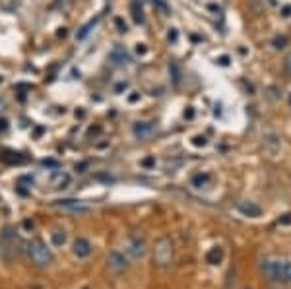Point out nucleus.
<instances>
[{"mask_svg": "<svg viewBox=\"0 0 291 289\" xmlns=\"http://www.w3.org/2000/svg\"><path fill=\"white\" fill-rule=\"evenodd\" d=\"M115 26L119 27V31H121V33H126V29H128V27H126V24H124L121 18H115Z\"/></svg>", "mask_w": 291, "mask_h": 289, "instance_id": "nucleus-23", "label": "nucleus"}, {"mask_svg": "<svg viewBox=\"0 0 291 289\" xmlns=\"http://www.w3.org/2000/svg\"><path fill=\"white\" fill-rule=\"evenodd\" d=\"M126 258L124 254H121L119 251H113V253L107 254V268L111 272H124L126 270Z\"/></svg>", "mask_w": 291, "mask_h": 289, "instance_id": "nucleus-4", "label": "nucleus"}, {"mask_svg": "<svg viewBox=\"0 0 291 289\" xmlns=\"http://www.w3.org/2000/svg\"><path fill=\"white\" fill-rule=\"evenodd\" d=\"M289 105H291V93H289Z\"/></svg>", "mask_w": 291, "mask_h": 289, "instance_id": "nucleus-35", "label": "nucleus"}, {"mask_svg": "<svg viewBox=\"0 0 291 289\" xmlns=\"http://www.w3.org/2000/svg\"><path fill=\"white\" fill-rule=\"evenodd\" d=\"M126 86H128L126 82H121V84H117V86H115V91H117V93H121L123 89H126Z\"/></svg>", "mask_w": 291, "mask_h": 289, "instance_id": "nucleus-27", "label": "nucleus"}, {"mask_svg": "<svg viewBox=\"0 0 291 289\" xmlns=\"http://www.w3.org/2000/svg\"><path fill=\"white\" fill-rule=\"evenodd\" d=\"M136 53H138V54L146 53V45H136Z\"/></svg>", "mask_w": 291, "mask_h": 289, "instance_id": "nucleus-29", "label": "nucleus"}, {"mask_svg": "<svg viewBox=\"0 0 291 289\" xmlns=\"http://www.w3.org/2000/svg\"><path fill=\"white\" fill-rule=\"evenodd\" d=\"M84 114H86L84 111H76V117H80V119H84Z\"/></svg>", "mask_w": 291, "mask_h": 289, "instance_id": "nucleus-34", "label": "nucleus"}, {"mask_svg": "<svg viewBox=\"0 0 291 289\" xmlns=\"http://www.w3.org/2000/svg\"><path fill=\"white\" fill-rule=\"evenodd\" d=\"M45 167H56V161H53V159H49V161H43Z\"/></svg>", "mask_w": 291, "mask_h": 289, "instance_id": "nucleus-30", "label": "nucleus"}, {"mask_svg": "<svg viewBox=\"0 0 291 289\" xmlns=\"http://www.w3.org/2000/svg\"><path fill=\"white\" fill-rule=\"evenodd\" d=\"M208 183H210V175L208 173H198V175L192 177V186H196V188H204Z\"/></svg>", "mask_w": 291, "mask_h": 289, "instance_id": "nucleus-14", "label": "nucleus"}, {"mask_svg": "<svg viewBox=\"0 0 291 289\" xmlns=\"http://www.w3.org/2000/svg\"><path fill=\"white\" fill-rule=\"evenodd\" d=\"M72 253L76 254L78 258H88L91 254V243L84 237H78L74 243H72Z\"/></svg>", "mask_w": 291, "mask_h": 289, "instance_id": "nucleus-6", "label": "nucleus"}, {"mask_svg": "<svg viewBox=\"0 0 291 289\" xmlns=\"http://www.w3.org/2000/svg\"><path fill=\"white\" fill-rule=\"evenodd\" d=\"M192 109H190V107H188V111H186V113H185V117H188V119H192Z\"/></svg>", "mask_w": 291, "mask_h": 289, "instance_id": "nucleus-33", "label": "nucleus"}, {"mask_svg": "<svg viewBox=\"0 0 291 289\" xmlns=\"http://www.w3.org/2000/svg\"><path fill=\"white\" fill-rule=\"evenodd\" d=\"M56 206L62 208V210H72V211H86L88 210V206H84L80 200H72V198H68V200H56Z\"/></svg>", "mask_w": 291, "mask_h": 289, "instance_id": "nucleus-9", "label": "nucleus"}, {"mask_svg": "<svg viewBox=\"0 0 291 289\" xmlns=\"http://www.w3.org/2000/svg\"><path fill=\"white\" fill-rule=\"evenodd\" d=\"M126 254H130L132 258H142L146 254V245L140 237H130L126 243Z\"/></svg>", "mask_w": 291, "mask_h": 289, "instance_id": "nucleus-5", "label": "nucleus"}, {"mask_svg": "<svg viewBox=\"0 0 291 289\" xmlns=\"http://www.w3.org/2000/svg\"><path fill=\"white\" fill-rule=\"evenodd\" d=\"M280 280H291V260H282V264H280Z\"/></svg>", "mask_w": 291, "mask_h": 289, "instance_id": "nucleus-13", "label": "nucleus"}, {"mask_svg": "<svg viewBox=\"0 0 291 289\" xmlns=\"http://www.w3.org/2000/svg\"><path fill=\"white\" fill-rule=\"evenodd\" d=\"M8 119H0V132H6L8 130Z\"/></svg>", "mask_w": 291, "mask_h": 289, "instance_id": "nucleus-25", "label": "nucleus"}, {"mask_svg": "<svg viewBox=\"0 0 291 289\" xmlns=\"http://www.w3.org/2000/svg\"><path fill=\"white\" fill-rule=\"evenodd\" d=\"M153 130H156V126H153V123H150V121H140V123L134 124V136L140 138V140L150 138L151 134H153Z\"/></svg>", "mask_w": 291, "mask_h": 289, "instance_id": "nucleus-8", "label": "nucleus"}, {"mask_svg": "<svg viewBox=\"0 0 291 289\" xmlns=\"http://www.w3.org/2000/svg\"><path fill=\"white\" fill-rule=\"evenodd\" d=\"M70 175L68 173H62V171H56L53 177V181H51V184H53V188H66L68 184H70Z\"/></svg>", "mask_w": 291, "mask_h": 289, "instance_id": "nucleus-11", "label": "nucleus"}, {"mask_svg": "<svg viewBox=\"0 0 291 289\" xmlns=\"http://www.w3.org/2000/svg\"><path fill=\"white\" fill-rule=\"evenodd\" d=\"M289 221H291V216L289 214H285V216L282 218V223H289Z\"/></svg>", "mask_w": 291, "mask_h": 289, "instance_id": "nucleus-32", "label": "nucleus"}, {"mask_svg": "<svg viewBox=\"0 0 291 289\" xmlns=\"http://www.w3.org/2000/svg\"><path fill=\"white\" fill-rule=\"evenodd\" d=\"M282 16H283V18H289V16H291V6H283Z\"/></svg>", "mask_w": 291, "mask_h": 289, "instance_id": "nucleus-28", "label": "nucleus"}, {"mask_svg": "<svg viewBox=\"0 0 291 289\" xmlns=\"http://www.w3.org/2000/svg\"><path fill=\"white\" fill-rule=\"evenodd\" d=\"M0 107H2V101H0Z\"/></svg>", "mask_w": 291, "mask_h": 289, "instance_id": "nucleus-36", "label": "nucleus"}, {"mask_svg": "<svg viewBox=\"0 0 291 289\" xmlns=\"http://www.w3.org/2000/svg\"><path fill=\"white\" fill-rule=\"evenodd\" d=\"M138 99H140V95H138V93H134V95H130V97H128V101H130V103H136Z\"/></svg>", "mask_w": 291, "mask_h": 289, "instance_id": "nucleus-31", "label": "nucleus"}, {"mask_svg": "<svg viewBox=\"0 0 291 289\" xmlns=\"http://www.w3.org/2000/svg\"><path fill=\"white\" fill-rule=\"evenodd\" d=\"M280 264L282 260H274V258H266L260 264V270L268 280H280Z\"/></svg>", "mask_w": 291, "mask_h": 289, "instance_id": "nucleus-3", "label": "nucleus"}, {"mask_svg": "<svg viewBox=\"0 0 291 289\" xmlns=\"http://www.w3.org/2000/svg\"><path fill=\"white\" fill-rule=\"evenodd\" d=\"M177 39H179V31H177L175 27H171L167 33V41L169 43H177Z\"/></svg>", "mask_w": 291, "mask_h": 289, "instance_id": "nucleus-20", "label": "nucleus"}, {"mask_svg": "<svg viewBox=\"0 0 291 289\" xmlns=\"http://www.w3.org/2000/svg\"><path fill=\"white\" fill-rule=\"evenodd\" d=\"M221 260H223V248L221 246H214L206 253V262L210 266H218V264H221Z\"/></svg>", "mask_w": 291, "mask_h": 289, "instance_id": "nucleus-10", "label": "nucleus"}, {"mask_svg": "<svg viewBox=\"0 0 291 289\" xmlns=\"http://www.w3.org/2000/svg\"><path fill=\"white\" fill-rule=\"evenodd\" d=\"M84 289H89V287H84Z\"/></svg>", "mask_w": 291, "mask_h": 289, "instance_id": "nucleus-37", "label": "nucleus"}, {"mask_svg": "<svg viewBox=\"0 0 291 289\" xmlns=\"http://www.w3.org/2000/svg\"><path fill=\"white\" fill-rule=\"evenodd\" d=\"M237 208L243 216H248V218H258V216H262V208H260L258 204H255V202H250V200L239 202Z\"/></svg>", "mask_w": 291, "mask_h": 289, "instance_id": "nucleus-7", "label": "nucleus"}, {"mask_svg": "<svg viewBox=\"0 0 291 289\" xmlns=\"http://www.w3.org/2000/svg\"><path fill=\"white\" fill-rule=\"evenodd\" d=\"M248 10H250L255 16H258V14L262 12V4H260V0H248Z\"/></svg>", "mask_w": 291, "mask_h": 289, "instance_id": "nucleus-19", "label": "nucleus"}, {"mask_svg": "<svg viewBox=\"0 0 291 289\" xmlns=\"http://www.w3.org/2000/svg\"><path fill=\"white\" fill-rule=\"evenodd\" d=\"M192 144L194 146H206V144H208V138H206V136H194Z\"/></svg>", "mask_w": 291, "mask_h": 289, "instance_id": "nucleus-22", "label": "nucleus"}, {"mask_svg": "<svg viewBox=\"0 0 291 289\" xmlns=\"http://www.w3.org/2000/svg\"><path fill=\"white\" fill-rule=\"evenodd\" d=\"M169 72H171V76H173L175 86H179V84H181V70H179V64H177V62H171V64H169Z\"/></svg>", "mask_w": 291, "mask_h": 289, "instance_id": "nucleus-18", "label": "nucleus"}, {"mask_svg": "<svg viewBox=\"0 0 291 289\" xmlns=\"http://www.w3.org/2000/svg\"><path fill=\"white\" fill-rule=\"evenodd\" d=\"M51 239H53L54 246H62L66 243V231H64V229H54Z\"/></svg>", "mask_w": 291, "mask_h": 289, "instance_id": "nucleus-16", "label": "nucleus"}, {"mask_svg": "<svg viewBox=\"0 0 291 289\" xmlns=\"http://www.w3.org/2000/svg\"><path fill=\"white\" fill-rule=\"evenodd\" d=\"M130 14H132V20L136 24H142V22H144V12H142V6L138 2H132V4H130Z\"/></svg>", "mask_w": 291, "mask_h": 289, "instance_id": "nucleus-15", "label": "nucleus"}, {"mask_svg": "<svg viewBox=\"0 0 291 289\" xmlns=\"http://www.w3.org/2000/svg\"><path fill=\"white\" fill-rule=\"evenodd\" d=\"M283 70H285V74L287 76H291V53L283 59Z\"/></svg>", "mask_w": 291, "mask_h": 289, "instance_id": "nucleus-21", "label": "nucleus"}, {"mask_svg": "<svg viewBox=\"0 0 291 289\" xmlns=\"http://www.w3.org/2000/svg\"><path fill=\"white\" fill-rule=\"evenodd\" d=\"M218 64H220V66H229V56H227V54L220 56V59H218Z\"/></svg>", "mask_w": 291, "mask_h": 289, "instance_id": "nucleus-24", "label": "nucleus"}, {"mask_svg": "<svg viewBox=\"0 0 291 289\" xmlns=\"http://www.w3.org/2000/svg\"><path fill=\"white\" fill-rule=\"evenodd\" d=\"M97 22H99V16H95V18L93 20H89L88 24H86V26H82L78 29V33H76V39H78V41H82V39H86V37L89 35V31H91V29H93V27L97 26Z\"/></svg>", "mask_w": 291, "mask_h": 289, "instance_id": "nucleus-12", "label": "nucleus"}, {"mask_svg": "<svg viewBox=\"0 0 291 289\" xmlns=\"http://www.w3.org/2000/svg\"><path fill=\"white\" fill-rule=\"evenodd\" d=\"M142 165L144 167H151V165H156V159L153 158H146L144 161H142Z\"/></svg>", "mask_w": 291, "mask_h": 289, "instance_id": "nucleus-26", "label": "nucleus"}, {"mask_svg": "<svg viewBox=\"0 0 291 289\" xmlns=\"http://www.w3.org/2000/svg\"><path fill=\"white\" fill-rule=\"evenodd\" d=\"M153 260L158 266H169L173 262V243L167 237H161L153 245Z\"/></svg>", "mask_w": 291, "mask_h": 289, "instance_id": "nucleus-2", "label": "nucleus"}, {"mask_svg": "<svg viewBox=\"0 0 291 289\" xmlns=\"http://www.w3.org/2000/svg\"><path fill=\"white\" fill-rule=\"evenodd\" d=\"M27 254H29V260L35 264L37 268H47V266H51L54 260L51 248H49L47 243L41 241V239H33V241L27 245Z\"/></svg>", "mask_w": 291, "mask_h": 289, "instance_id": "nucleus-1", "label": "nucleus"}, {"mask_svg": "<svg viewBox=\"0 0 291 289\" xmlns=\"http://www.w3.org/2000/svg\"><path fill=\"white\" fill-rule=\"evenodd\" d=\"M287 43H289V39H287L285 35H276L272 39V47H274V49H278V51L285 49V47H287Z\"/></svg>", "mask_w": 291, "mask_h": 289, "instance_id": "nucleus-17", "label": "nucleus"}]
</instances>
